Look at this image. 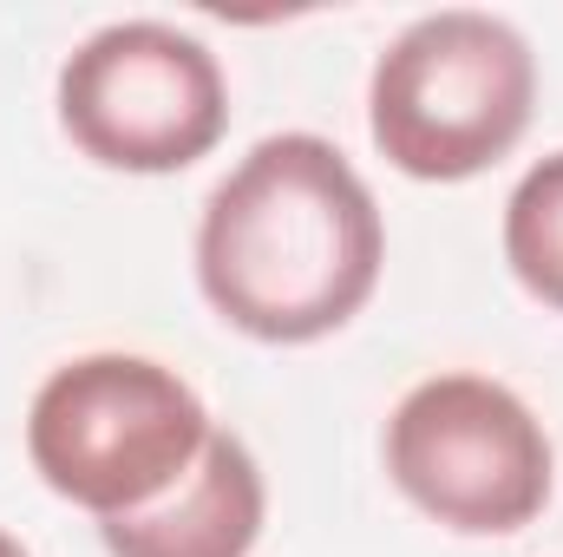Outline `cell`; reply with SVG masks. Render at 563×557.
I'll list each match as a JSON object with an SVG mask.
<instances>
[{
    "instance_id": "1",
    "label": "cell",
    "mask_w": 563,
    "mask_h": 557,
    "mask_svg": "<svg viewBox=\"0 0 563 557\" xmlns=\"http://www.w3.org/2000/svg\"><path fill=\"white\" fill-rule=\"evenodd\" d=\"M387 223L367 177L321 132L263 139L203 204L197 288L250 341L301 348L380 288Z\"/></svg>"
},
{
    "instance_id": "2",
    "label": "cell",
    "mask_w": 563,
    "mask_h": 557,
    "mask_svg": "<svg viewBox=\"0 0 563 557\" xmlns=\"http://www.w3.org/2000/svg\"><path fill=\"white\" fill-rule=\"evenodd\" d=\"M538 106L531 40L478 7H439L394 33L367 79V132L420 184H465L525 139Z\"/></svg>"
},
{
    "instance_id": "3",
    "label": "cell",
    "mask_w": 563,
    "mask_h": 557,
    "mask_svg": "<svg viewBox=\"0 0 563 557\" xmlns=\"http://www.w3.org/2000/svg\"><path fill=\"white\" fill-rule=\"evenodd\" d=\"M197 387L151 354H79L53 368L26 414V459L66 505L125 518L157 505L210 446Z\"/></svg>"
},
{
    "instance_id": "4",
    "label": "cell",
    "mask_w": 563,
    "mask_h": 557,
    "mask_svg": "<svg viewBox=\"0 0 563 557\" xmlns=\"http://www.w3.org/2000/svg\"><path fill=\"white\" fill-rule=\"evenodd\" d=\"M59 125L106 171L170 177L230 132V79L197 33L112 20L59 66Z\"/></svg>"
},
{
    "instance_id": "5",
    "label": "cell",
    "mask_w": 563,
    "mask_h": 557,
    "mask_svg": "<svg viewBox=\"0 0 563 557\" xmlns=\"http://www.w3.org/2000/svg\"><path fill=\"white\" fill-rule=\"evenodd\" d=\"M387 472L432 525L505 538L551 505V433L492 374H432L387 419Z\"/></svg>"
},
{
    "instance_id": "6",
    "label": "cell",
    "mask_w": 563,
    "mask_h": 557,
    "mask_svg": "<svg viewBox=\"0 0 563 557\" xmlns=\"http://www.w3.org/2000/svg\"><path fill=\"white\" fill-rule=\"evenodd\" d=\"M269 518L263 466L236 433H210L197 466L144 512L106 518L99 538L112 557H250Z\"/></svg>"
},
{
    "instance_id": "7",
    "label": "cell",
    "mask_w": 563,
    "mask_h": 557,
    "mask_svg": "<svg viewBox=\"0 0 563 557\" xmlns=\"http://www.w3.org/2000/svg\"><path fill=\"white\" fill-rule=\"evenodd\" d=\"M505 263L525 282V295L563 315V151L538 157L518 177L505 204Z\"/></svg>"
},
{
    "instance_id": "8",
    "label": "cell",
    "mask_w": 563,
    "mask_h": 557,
    "mask_svg": "<svg viewBox=\"0 0 563 557\" xmlns=\"http://www.w3.org/2000/svg\"><path fill=\"white\" fill-rule=\"evenodd\" d=\"M0 557H26V545H20V538H7V532H0Z\"/></svg>"
}]
</instances>
